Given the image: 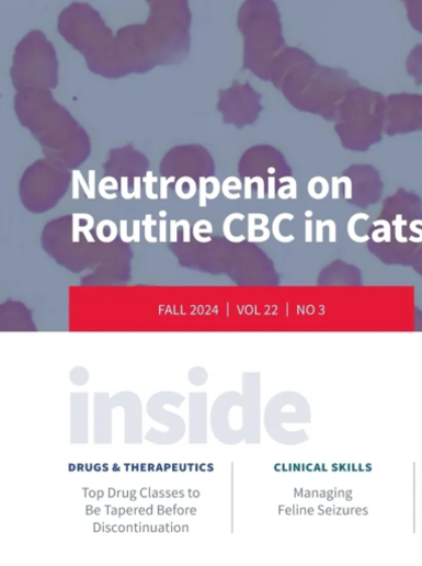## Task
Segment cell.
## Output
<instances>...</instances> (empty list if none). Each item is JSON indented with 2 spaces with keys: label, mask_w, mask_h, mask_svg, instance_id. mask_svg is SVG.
I'll use <instances>...</instances> for the list:
<instances>
[{
  "label": "cell",
  "mask_w": 422,
  "mask_h": 566,
  "mask_svg": "<svg viewBox=\"0 0 422 566\" xmlns=\"http://www.w3.org/2000/svg\"><path fill=\"white\" fill-rule=\"evenodd\" d=\"M159 181L158 178H155L153 177V172L149 171L147 173V177L144 179V182L146 183V192H147V196L148 199L150 200H159V195L158 194H155L153 193V184L157 183Z\"/></svg>",
  "instance_id": "cell-17"
},
{
  "label": "cell",
  "mask_w": 422,
  "mask_h": 566,
  "mask_svg": "<svg viewBox=\"0 0 422 566\" xmlns=\"http://www.w3.org/2000/svg\"><path fill=\"white\" fill-rule=\"evenodd\" d=\"M127 181H128L127 178H122V180H121V194H122V197L124 200H133V199H135V196L133 194L128 193V183H127Z\"/></svg>",
  "instance_id": "cell-23"
},
{
  "label": "cell",
  "mask_w": 422,
  "mask_h": 566,
  "mask_svg": "<svg viewBox=\"0 0 422 566\" xmlns=\"http://www.w3.org/2000/svg\"><path fill=\"white\" fill-rule=\"evenodd\" d=\"M274 188H275L274 179L270 178L269 179V195H267V197L270 200L275 199Z\"/></svg>",
  "instance_id": "cell-38"
},
{
  "label": "cell",
  "mask_w": 422,
  "mask_h": 566,
  "mask_svg": "<svg viewBox=\"0 0 422 566\" xmlns=\"http://www.w3.org/2000/svg\"><path fill=\"white\" fill-rule=\"evenodd\" d=\"M255 183V179L246 178L244 179V197L246 200H251V185Z\"/></svg>",
  "instance_id": "cell-26"
},
{
  "label": "cell",
  "mask_w": 422,
  "mask_h": 566,
  "mask_svg": "<svg viewBox=\"0 0 422 566\" xmlns=\"http://www.w3.org/2000/svg\"><path fill=\"white\" fill-rule=\"evenodd\" d=\"M71 444L84 445L89 441V395L71 394Z\"/></svg>",
  "instance_id": "cell-4"
},
{
  "label": "cell",
  "mask_w": 422,
  "mask_h": 566,
  "mask_svg": "<svg viewBox=\"0 0 422 566\" xmlns=\"http://www.w3.org/2000/svg\"><path fill=\"white\" fill-rule=\"evenodd\" d=\"M160 215H161L162 217H166V216L168 215V213H167L166 211H162V212H160Z\"/></svg>",
  "instance_id": "cell-39"
},
{
  "label": "cell",
  "mask_w": 422,
  "mask_h": 566,
  "mask_svg": "<svg viewBox=\"0 0 422 566\" xmlns=\"http://www.w3.org/2000/svg\"><path fill=\"white\" fill-rule=\"evenodd\" d=\"M72 219H73V231H72V235H73V241L75 242H78L80 240V233H84V231H90L94 224H87L85 226H80V218L78 216V214H73L72 215Z\"/></svg>",
  "instance_id": "cell-12"
},
{
  "label": "cell",
  "mask_w": 422,
  "mask_h": 566,
  "mask_svg": "<svg viewBox=\"0 0 422 566\" xmlns=\"http://www.w3.org/2000/svg\"><path fill=\"white\" fill-rule=\"evenodd\" d=\"M207 184L208 181L205 178L199 179V206L202 208L207 207Z\"/></svg>",
  "instance_id": "cell-18"
},
{
  "label": "cell",
  "mask_w": 422,
  "mask_h": 566,
  "mask_svg": "<svg viewBox=\"0 0 422 566\" xmlns=\"http://www.w3.org/2000/svg\"><path fill=\"white\" fill-rule=\"evenodd\" d=\"M140 224H142V223H140V220H138V219H135L133 222V234H132V236H133L134 241L136 244H138L140 241Z\"/></svg>",
  "instance_id": "cell-25"
},
{
  "label": "cell",
  "mask_w": 422,
  "mask_h": 566,
  "mask_svg": "<svg viewBox=\"0 0 422 566\" xmlns=\"http://www.w3.org/2000/svg\"><path fill=\"white\" fill-rule=\"evenodd\" d=\"M281 184L288 182V186L281 188L278 190V196L281 200H297L298 197V184L297 181L292 177H286L280 180Z\"/></svg>",
  "instance_id": "cell-7"
},
{
  "label": "cell",
  "mask_w": 422,
  "mask_h": 566,
  "mask_svg": "<svg viewBox=\"0 0 422 566\" xmlns=\"http://www.w3.org/2000/svg\"><path fill=\"white\" fill-rule=\"evenodd\" d=\"M185 397L175 392H160L155 394L147 404V411L150 417L169 428V432H160L155 428L149 431L145 440L160 446L174 445L180 443L186 432L185 420L178 414L167 410L166 405L170 401L184 399Z\"/></svg>",
  "instance_id": "cell-3"
},
{
  "label": "cell",
  "mask_w": 422,
  "mask_h": 566,
  "mask_svg": "<svg viewBox=\"0 0 422 566\" xmlns=\"http://www.w3.org/2000/svg\"><path fill=\"white\" fill-rule=\"evenodd\" d=\"M189 378L192 384H194L196 386H201V385L205 384V382L207 380V373L202 367H195V369L191 370Z\"/></svg>",
  "instance_id": "cell-15"
},
{
  "label": "cell",
  "mask_w": 422,
  "mask_h": 566,
  "mask_svg": "<svg viewBox=\"0 0 422 566\" xmlns=\"http://www.w3.org/2000/svg\"><path fill=\"white\" fill-rule=\"evenodd\" d=\"M95 171H89V186L92 193L93 199L95 200Z\"/></svg>",
  "instance_id": "cell-31"
},
{
  "label": "cell",
  "mask_w": 422,
  "mask_h": 566,
  "mask_svg": "<svg viewBox=\"0 0 422 566\" xmlns=\"http://www.w3.org/2000/svg\"><path fill=\"white\" fill-rule=\"evenodd\" d=\"M206 393L190 394V443L206 444L207 423H206Z\"/></svg>",
  "instance_id": "cell-5"
},
{
  "label": "cell",
  "mask_w": 422,
  "mask_h": 566,
  "mask_svg": "<svg viewBox=\"0 0 422 566\" xmlns=\"http://www.w3.org/2000/svg\"><path fill=\"white\" fill-rule=\"evenodd\" d=\"M202 226H203V219L195 224L194 231H193L194 238L197 241L203 242V244L212 241V237H202L201 234H209V235H212L213 231H214L213 226L212 227H207L206 229H203Z\"/></svg>",
  "instance_id": "cell-14"
},
{
  "label": "cell",
  "mask_w": 422,
  "mask_h": 566,
  "mask_svg": "<svg viewBox=\"0 0 422 566\" xmlns=\"http://www.w3.org/2000/svg\"><path fill=\"white\" fill-rule=\"evenodd\" d=\"M167 220L163 219L160 222V237H159V240L160 242H167L168 241V226H167Z\"/></svg>",
  "instance_id": "cell-27"
},
{
  "label": "cell",
  "mask_w": 422,
  "mask_h": 566,
  "mask_svg": "<svg viewBox=\"0 0 422 566\" xmlns=\"http://www.w3.org/2000/svg\"><path fill=\"white\" fill-rule=\"evenodd\" d=\"M411 222H407V219H403V216L401 214H398L396 216L395 228H396V239H397V242H399V244H408V242H410L409 237H407L404 235L403 230H404L406 226L410 225Z\"/></svg>",
  "instance_id": "cell-10"
},
{
  "label": "cell",
  "mask_w": 422,
  "mask_h": 566,
  "mask_svg": "<svg viewBox=\"0 0 422 566\" xmlns=\"http://www.w3.org/2000/svg\"><path fill=\"white\" fill-rule=\"evenodd\" d=\"M73 177V191H72V197L75 200H78L80 197V191H79V180L75 173H72Z\"/></svg>",
  "instance_id": "cell-35"
},
{
  "label": "cell",
  "mask_w": 422,
  "mask_h": 566,
  "mask_svg": "<svg viewBox=\"0 0 422 566\" xmlns=\"http://www.w3.org/2000/svg\"><path fill=\"white\" fill-rule=\"evenodd\" d=\"M89 377V372L84 367H75L70 373V380L77 386L85 385Z\"/></svg>",
  "instance_id": "cell-11"
},
{
  "label": "cell",
  "mask_w": 422,
  "mask_h": 566,
  "mask_svg": "<svg viewBox=\"0 0 422 566\" xmlns=\"http://www.w3.org/2000/svg\"><path fill=\"white\" fill-rule=\"evenodd\" d=\"M145 24L118 30L115 36L89 4L73 3L58 20V32L87 61L89 70L106 79L144 75L158 66L184 63L191 49L189 0H147Z\"/></svg>",
  "instance_id": "cell-1"
},
{
  "label": "cell",
  "mask_w": 422,
  "mask_h": 566,
  "mask_svg": "<svg viewBox=\"0 0 422 566\" xmlns=\"http://www.w3.org/2000/svg\"><path fill=\"white\" fill-rule=\"evenodd\" d=\"M135 196V200H140L142 197V193H140V178H134V192L132 193Z\"/></svg>",
  "instance_id": "cell-29"
},
{
  "label": "cell",
  "mask_w": 422,
  "mask_h": 566,
  "mask_svg": "<svg viewBox=\"0 0 422 566\" xmlns=\"http://www.w3.org/2000/svg\"><path fill=\"white\" fill-rule=\"evenodd\" d=\"M256 184H258V199L262 200V199H264V182L259 177L256 179Z\"/></svg>",
  "instance_id": "cell-37"
},
{
  "label": "cell",
  "mask_w": 422,
  "mask_h": 566,
  "mask_svg": "<svg viewBox=\"0 0 422 566\" xmlns=\"http://www.w3.org/2000/svg\"><path fill=\"white\" fill-rule=\"evenodd\" d=\"M117 188L115 186H106V182L105 180L103 179L100 184H99V193L100 195L105 199V200H115L117 197V195L114 193V194H107L106 191H116Z\"/></svg>",
  "instance_id": "cell-19"
},
{
  "label": "cell",
  "mask_w": 422,
  "mask_h": 566,
  "mask_svg": "<svg viewBox=\"0 0 422 566\" xmlns=\"http://www.w3.org/2000/svg\"><path fill=\"white\" fill-rule=\"evenodd\" d=\"M327 224L330 227V242H337V224L331 219Z\"/></svg>",
  "instance_id": "cell-30"
},
{
  "label": "cell",
  "mask_w": 422,
  "mask_h": 566,
  "mask_svg": "<svg viewBox=\"0 0 422 566\" xmlns=\"http://www.w3.org/2000/svg\"><path fill=\"white\" fill-rule=\"evenodd\" d=\"M180 223L172 220L171 222V241L178 242V230H179Z\"/></svg>",
  "instance_id": "cell-34"
},
{
  "label": "cell",
  "mask_w": 422,
  "mask_h": 566,
  "mask_svg": "<svg viewBox=\"0 0 422 566\" xmlns=\"http://www.w3.org/2000/svg\"><path fill=\"white\" fill-rule=\"evenodd\" d=\"M233 183L236 184L235 188H231L229 184V179H227L223 186H221V191L224 193V195L229 199V200H239L240 199V194H231L229 191H236V190H240L241 189V182L239 179L237 178H233Z\"/></svg>",
  "instance_id": "cell-16"
},
{
  "label": "cell",
  "mask_w": 422,
  "mask_h": 566,
  "mask_svg": "<svg viewBox=\"0 0 422 566\" xmlns=\"http://www.w3.org/2000/svg\"><path fill=\"white\" fill-rule=\"evenodd\" d=\"M119 225H121L119 235H121V239L123 240V242L127 244V242L134 241L133 236H128V234H127V220L122 219Z\"/></svg>",
  "instance_id": "cell-21"
},
{
  "label": "cell",
  "mask_w": 422,
  "mask_h": 566,
  "mask_svg": "<svg viewBox=\"0 0 422 566\" xmlns=\"http://www.w3.org/2000/svg\"><path fill=\"white\" fill-rule=\"evenodd\" d=\"M59 61L56 49L41 31L27 34L18 45L11 77L18 90L55 89L58 86Z\"/></svg>",
  "instance_id": "cell-2"
},
{
  "label": "cell",
  "mask_w": 422,
  "mask_h": 566,
  "mask_svg": "<svg viewBox=\"0 0 422 566\" xmlns=\"http://www.w3.org/2000/svg\"><path fill=\"white\" fill-rule=\"evenodd\" d=\"M285 219L294 220L295 216L289 213H284V214L277 215L273 220L272 231L277 241L288 244V242H292L295 240V236L290 235V236L286 237L283 234H281L280 224H281V222H283Z\"/></svg>",
  "instance_id": "cell-6"
},
{
  "label": "cell",
  "mask_w": 422,
  "mask_h": 566,
  "mask_svg": "<svg viewBox=\"0 0 422 566\" xmlns=\"http://www.w3.org/2000/svg\"><path fill=\"white\" fill-rule=\"evenodd\" d=\"M361 219L368 220L369 216L367 214H363V213L355 214L354 216H352L349 220L347 231H349L350 238L352 240H354L355 242L363 244V242L368 241L370 239V237L368 235H365L362 237L356 234L355 224Z\"/></svg>",
  "instance_id": "cell-8"
},
{
  "label": "cell",
  "mask_w": 422,
  "mask_h": 566,
  "mask_svg": "<svg viewBox=\"0 0 422 566\" xmlns=\"http://www.w3.org/2000/svg\"><path fill=\"white\" fill-rule=\"evenodd\" d=\"M236 219L243 220L244 215H242L240 213H233V214H230L229 216H227L224 222V235L231 242H241L246 239V237L243 235L235 237L230 230V225Z\"/></svg>",
  "instance_id": "cell-9"
},
{
  "label": "cell",
  "mask_w": 422,
  "mask_h": 566,
  "mask_svg": "<svg viewBox=\"0 0 422 566\" xmlns=\"http://www.w3.org/2000/svg\"><path fill=\"white\" fill-rule=\"evenodd\" d=\"M207 180H208L210 183H213V185H214V191H213V193H212L210 195H208V196H207V200H215V199H217V196L220 194V183H219V181H218L216 178H214V177L208 178Z\"/></svg>",
  "instance_id": "cell-24"
},
{
  "label": "cell",
  "mask_w": 422,
  "mask_h": 566,
  "mask_svg": "<svg viewBox=\"0 0 422 566\" xmlns=\"http://www.w3.org/2000/svg\"><path fill=\"white\" fill-rule=\"evenodd\" d=\"M142 225L146 229V239L148 242L157 244L158 241H160L159 238L155 237L152 233L153 226L158 225V222L152 219V215H147L146 219L142 222Z\"/></svg>",
  "instance_id": "cell-13"
},
{
  "label": "cell",
  "mask_w": 422,
  "mask_h": 566,
  "mask_svg": "<svg viewBox=\"0 0 422 566\" xmlns=\"http://www.w3.org/2000/svg\"><path fill=\"white\" fill-rule=\"evenodd\" d=\"M317 225V240L318 242H323V229L327 226V224L326 222L318 220Z\"/></svg>",
  "instance_id": "cell-32"
},
{
  "label": "cell",
  "mask_w": 422,
  "mask_h": 566,
  "mask_svg": "<svg viewBox=\"0 0 422 566\" xmlns=\"http://www.w3.org/2000/svg\"><path fill=\"white\" fill-rule=\"evenodd\" d=\"M80 182V185L82 186L84 194L87 195L88 200H94L90 190V186L85 183L82 173L80 171H73Z\"/></svg>",
  "instance_id": "cell-22"
},
{
  "label": "cell",
  "mask_w": 422,
  "mask_h": 566,
  "mask_svg": "<svg viewBox=\"0 0 422 566\" xmlns=\"http://www.w3.org/2000/svg\"><path fill=\"white\" fill-rule=\"evenodd\" d=\"M343 183V178L342 179H337V178H333V199L334 200H339L340 197V184Z\"/></svg>",
  "instance_id": "cell-33"
},
{
  "label": "cell",
  "mask_w": 422,
  "mask_h": 566,
  "mask_svg": "<svg viewBox=\"0 0 422 566\" xmlns=\"http://www.w3.org/2000/svg\"><path fill=\"white\" fill-rule=\"evenodd\" d=\"M306 241L312 242V222L309 219L306 222Z\"/></svg>",
  "instance_id": "cell-36"
},
{
  "label": "cell",
  "mask_w": 422,
  "mask_h": 566,
  "mask_svg": "<svg viewBox=\"0 0 422 566\" xmlns=\"http://www.w3.org/2000/svg\"><path fill=\"white\" fill-rule=\"evenodd\" d=\"M176 179L174 177L167 179L161 178V192H160V199L161 200H168L169 199V185L173 182H175Z\"/></svg>",
  "instance_id": "cell-20"
},
{
  "label": "cell",
  "mask_w": 422,
  "mask_h": 566,
  "mask_svg": "<svg viewBox=\"0 0 422 566\" xmlns=\"http://www.w3.org/2000/svg\"><path fill=\"white\" fill-rule=\"evenodd\" d=\"M180 224L183 226V229H184V241L185 242H191V235H192V231H191V225L187 220H180Z\"/></svg>",
  "instance_id": "cell-28"
}]
</instances>
